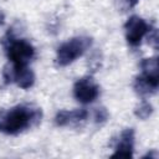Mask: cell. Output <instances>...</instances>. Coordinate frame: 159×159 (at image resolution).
Wrapping results in <instances>:
<instances>
[{"mask_svg":"<svg viewBox=\"0 0 159 159\" xmlns=\"http://www.w3.org/2000/svg\"><path fill=\"white\" fill-rule=\"evenodd\" d=\"M152 113H153V106L147 101H142L134 108V114L139 119H147V118H149L152 116Z\"/></svg>","mask_w":159,"mask_h":159,"instance_id":"8fae6325","label":"cell"},{"mask_svg":"<svg viewBox=\"0 0 159 159\" xmlns=\"http://www.w3.org/2000/svg\"><path fill=\"white\" fill-rule=\"evenodd\" d=\"M139 0H116V4L118 6V9H120L122 11H127L133 9Z\"/></svg>","mask_w":159,"mask_h":159,"instance_id":"7c38bea8","label":"cell"},{"mask_svg":"<svg viewBox=\"0 0 159 159\" xmlns=\"http://www.w3.org/2000/svg\"><path fill=\"white\" fill-rule=\"evenodd\" d=\"M5 22V15H4V12H2V10L0 9V26L2 25Z\"/></svg>","mask_w":159,"mask_h":159,"instance_id":"5bb4252c","label":"cell"},{"mask_svg":"<svg viewBox=\"0 0 159 159\" xmlns=\"http://www.w3.org/2000/svg\"><path fill=\"white\" fill-rule=\"evenodd\" d=\"M158 87H159V81L152 80L144 75L135 77L134 82H133V88H134L135 93L140 97L153 96L158 91Z\"/></svg>","mask_w":159,"mask_h":159,"instance_id":"9c48e42d","label":"cell"},{"mask_svg":"<svg viewBox=\"0 0 159 159\" xmlns=\"http://www.w3.org/2000/svg\"><path fill=\"white\" fill-rule=\"evenodd\" d=\"M88 117V111L84 108L73 111H60L55 117V123L57 127H66L68 124H75L86 120Z\"/></svg>","mask_w":159,"mask_h":159,"instance_id":"ba28073f","label":"cell"},{"mask_svg":"<svg viewBox=\"0 0 159 159\" xmlns=\"http://www.w3.org/2000/svg\"><path fill=\"white\" fill-rule=\"evenodd\" d=\"M108 119V112L104 107H101V108H97L96 112H94V122L96 123H104L106 120Z\"/></svg>","mask_w":159,"mask_h":159,"instance_id":"4fadbf2b","label":"cell"},{"mask_svg":"<svg viewBox=\"0 0 159 159\" xmlns=\"http://www.w3.org/2000/svg\"><path fill=\"white\" fill-rule=\"evenodd\" d=\"M2 75L5 83H10L14 81L22 89H29L35 83V73L27 67V65L15 66L11 63V67L6 66L4 68Z\"/></svg>","mask_w":159,"mask_h":159,"instance_id":"277c9868","label":"cell"},{"mask_svg":"<svg viewBox=\"0 0 159 159\" xmlns=\"http://www.w3.org/2000/svg\"><path fill=\"white\" fill-rule=\"evenodd\" d=\"M142 75L159 81V66H158V57H148L143 58L140 62Z\"/></svg>","mask_w":159,"mask_h":159,"instance_id":"30bf717a","label":"cell"},{"mask_svg":"<svg viewBox=\"0 0 159 159\" xmlns=\"http://www.w3.org/2000/svg\"><path fill=\"white\" fill-rule=\"evenodd\" d=\"M124 32L127 42L130 46H138L140 45L143 37L150 32V25L144 19L133 15L124 24Z\"/></svg>","mask_w":159,"mask_h":159,"instance_id":"8992f818","label":"cell"},{"mask_svg":"<svg viewBox=\"0 0 159 159\" xmlns=\"http://www.w3.org/2000/svg\"><path fill=\"white\" fill-rule=\"evenodd\" d=\"M92 45V39L89 36H76L70 39L58 46L56 51V63L65 67L78 57H81Z\"/></svg>","mask_w":159,"mask_h":159,"instance_id":"7a4b0ae2","label":"cell"},{"mask_svg":"<svg viewBox=\"0 0 159 159\" xmlns=\"http://www.w3.org/2000/svg\"><path fill=\"white\" fill-rule=\"evenodd\" d=\"M41 108L34 104H17L7 109H0V132L19 134L41 122Z\"/></svg>","mask_w":159,"mask_h":159,"instance_id":"6da1fadb","label":"cell"},{"mask_svg":"<svg viewBox=\"0 0 159 159\" xmlns=\"http://www.w3.org/2000/svg\"><path fill=\"white\" fill-rule=\"evenodd\" d=\"M73 96L78 102H81L83 104L92 103L99 96V86L96 83L93 77L84 76L75 82Z\"/></svg>","mask_w":159,"mask_h":159,"instance_id":"5b68a950","label":"cell"},{"mask_svg":"<svg viewBox=\"0 0 159 159\" xmlns=\"http://www.w3.org/2000/svg\"><path fill=\"white\" fill-rule=\"evenodd\" d=\"M114 153L111 158H132L134 150V129L125 128L120 132L119 138L117 140Z\"/></svg>","mask_w":159,"mask_h":159,"instance_id":"52a82bcc","label":"cell"},{"mask_svg":"<svg viewBox=\"0 0 159 159\" xmlns=\"http://www.w3.org/2000/svg\"><path fill=\"white\" fill-rule=\"evenodd\" d=\"M7 58L12 65H27L35 56V47L24 39H15L12 35L4 41Z\"/></svg>","mask_w":159,"mask_h":159,"instance_id":"3957f363","label":"cell"}]
</instances>
